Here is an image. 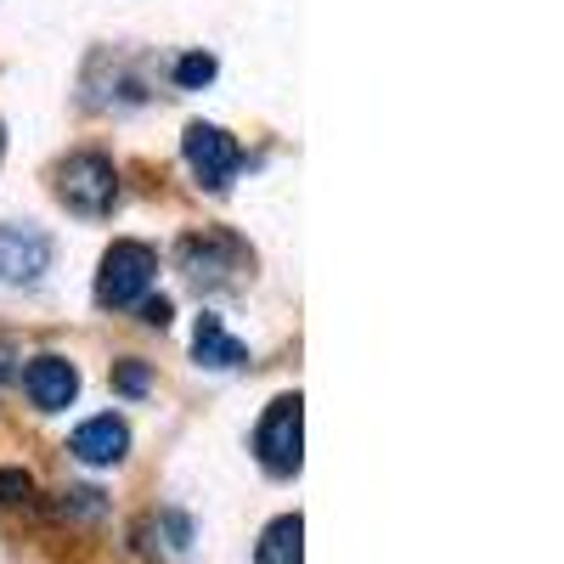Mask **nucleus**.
<instances>
[{
    "instance_id": "15",
    "label": "nucleus",
    "mask_w": 564,
    "mask_h": 564,
    "mask_svg": "<svg viewBox=\"0 0 564 564\" xmlns=\"http://www.w3.org/2000/svg\"><path fill=\"white\" fill-rule=\"evenodd\" d=\"M170 316H175V305L159 294V300H141V322L148 327H170Z\"/></svg>"
},
{
    "instance_id": "10",
    "label": "nucleus",
    "mask_w": 564,
    "mask_h": 564,
    "mask_svg": "<svg viewBox=\"0 0 564 564\" xmlns=\"http://www.w3.org/2000/svg\"><path fill=\"white\" fill-rule=\"evenodd\" d=\"M300 536H305L300 513H282V520H271L265 536H260V547H254V564H300V553H305Z\"/></svg>"
},
{
    "instance_id": "4",
    "label": "nucleus",
    "mask_w": 564,
    "mask_h": 564,
    "mask_svg": "<svg viewBox=\"0 0 564 564\" xmlns=\"http://www.w3.org/2000/svg\"><path fill=\"white\" fill-rule=\"evenodd\" d=\"M181 153H186V164H193V175L209 186V193H226L231 175H238V164H243L238 141H231L220 124H204V119H198V124H186Z\"/></svg>"
},
{
    "instance_id": "8",
    "label": "nucleus",
    "mask_w": 564,
    "mask_h": 564,
    "mask_svg": "<svg viewBox=\"0 0 564 564\" xmlns=\"http://www.w3.org/2000/svg\"><path fill=\"white\" fill-rule=\"evenodd\" d=\"M68 452H74L79 463H90V468H108V463H119V457L130 452V430H124V417L102 412V417L79 423L74 441H68Z\"/></svg>"
},
{
    "instance_id": "16",
    "label": "nucleus",
    "mask_w": 564,
    "mask_h": 564,
    "mask_svg": "<svg viewBox=\"0 0 564 564\" xmlns=\"http://www.w3.org/2000/svg\"><path fill=\"white\" fill-rule=\"evenodd\" d=\"M12 361H18V345H7V339H0V384H7V379H12V372H18Z\"/></svg>"
},
{
    "instance_id": "6",
    "label": "nucleus",
    "mask_w": 564,
    "mask_h": 564,
    "mask_svg": "<svg viewBox=\"0 0 564 564\" xmlns=\"http://www.w3.org/2000/svg\"><path fill=\"white\" fill-rule=\"evenodd\" d=\"M23 390H29V401H34L40 412H63V406H74V395H79V367L63 361V356H34V361L23 367Z\"/></svg>"
},
{
    "instance_id": "13",
    "label": "nucleus",
    "mask_w": 564,
    "mask_h": 564,
    "mask_svg": "<svg viewBox=\"0 0 564 564\" xmlns=\"http://www.w3.org/2000/svg\"><path fill=\"white\" fill-rule=\"evenodd\" d=\"M34 480H29V468H0V502H29Z\"/></svg>"
},
{
    "instance_id": "1",
    "label": "nucleus",
    "mask_w": 564,
    "mask_h": 564,
    "mask_svg": "<svg viewBox=\"0 0 564 564\" xmlns=\"http://www.w3.org/2000/svg\"><path fill=\"white\" fill-rule=\"evenodd\" d=\"M153 276H159V254L148 243H113L102 254V271H97V305L119 311V305H135L141 294L153 289Z\"/></svg>"
},
{
    "instance_id": "3",
    "label": "nucleus",
    "mask_w": 564,
    "mask_h": 564,
    "mask_svg": "<svg viewBox=\"0 0 564 564\" xmlns=\"http://www.w3.org/2000/svg\"><path fill=\"white\" fill-rule=\"evenodd\" d=\"M300 417H305V401H300V390L294 395H276L271 406H265V417H260V430H254V452H260V463L271 468V475H294L300 468Z\"/></svg>"
},
{
    "instance_id": "7",
    "label": "nucleus",
    "mask_w": 564,
    "mask_h": 564,
    "mask_svg": "<svg viewBox=\"0 0 564 564\" xmlns=\"http://www.w3.org/2000/svg\"><path fill=\"white\" fill-rule=\"evenodd\" d=\"M181 271L198 282V289H220L231 271H243V243L231 238H186L181 243Z\"/></svg>"
},
{
    "instance_id": "5",
    "label": "nucleus",
    "mask_w": 564,
    "mask_h": 564,
    "mask_svg": "<svg viewBox=\"0 0 564 564\" xmlns=\"http://www.w3.org/2000/svg\"><path fill=\"white\" fill-rule=\"evenodd\" d=\"M52 265V238L29 220L0 226V282H34Z\"/></svg>"
},
{
    "instance_id": "2",
    "label": "nucleus",
    "mask_w": 564,
    "mask_h": 564,
    "mask_svg": "<svg viewBox=\"0 0 564 564\" xmlns=\"http://www.w3.org/2000/svg\"><path fill=\"white\" fill-rule=\"evenodd\" d=\"M57 193H63V204L74 209V215H108L113 209V198H119V175H113V164L102 159V153H74L63 170H57Z\"/></svg>"
},
{
    "instance_id": "14",
    "label": "nucleus",
    "mask_w": 564,
    "mask_h": 564,
    "mask_svg": "<svg viewBox=\"0 0 564 564\" xmlns=\"http://www.w3.org/2000/svg\"><path fill=\"white\" fill-rule=\"evenodd\" d=\"M63 513H85V520H97V513H102V491H68Z\"/></svg>"
},
{
    "instance_id": "11",
    "label": "nucleus",
    "mask_w": 564,
    "mask_h": 564,
    "mask_svg": "<svg viewBox=\"0 0 564 564\" xmlns=\"http://www.w3.org/2000/svg\"><path fill=\"white\" fill-rule=\"evenodd\" d=\"M148 384H153L148 361H113V390L119 395H148Z\"/></svg>"
},
{
    "instance_id": "12",
    "label": "nucleus",
    "mask_w": 564,
    "mask_h": 564,
    "mask_svg": "<svg viewBox=\"0 0 564 564\" xmlns=\"http://www.w3.org/2000/svg\"><path fill=\"white\" fill-rule=\"evenodd\" d=\"M209 79H215V57H209V52H193V57L175 63V85H186V90H198V85H209Z\"/></svg>"
},
{
    "instance_id": "9",
    "label": "nucleus",
    "mask_w": 564,
    "mask_h": 564,
    "mask_svg": "<svg viewBox=\"0 0 564 564\" xmlns=\"http://www.w3.org/2000/svg\"><path fill=\"white\" fill-rule=\"evenodd\" d=\"M193 356H198V367H215V372H231V367H243V361H249L243 339H231L226 327H220V316H198Z\"/></svg>"
}]
</instances>
